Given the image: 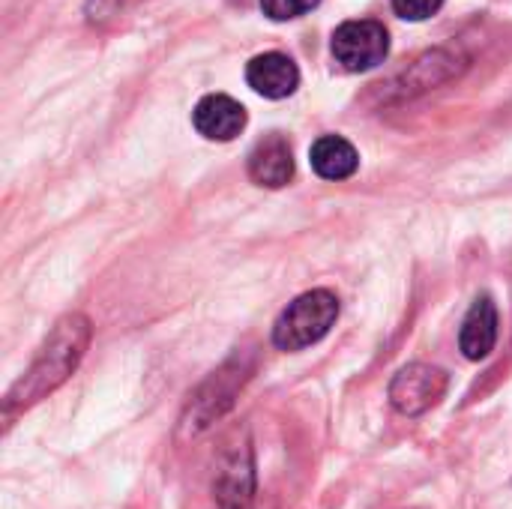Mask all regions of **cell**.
I'll list each match as a JSON object with an SVG mask.
<instances>
[{
    "label": "cell",
    "instance_id": "obj_8",
    "mask_svg": "<svg viewBox=\"0 0 512 509\" xmlns=\"http://www.w3.org/2000/svg\"><path fill=\"white\" fill-rule=\"evenodd\" d=\"M249 177L258 186H267V189H279V186L291 183V177H294V153H291V144L279 132L261 138L252 147V153H249Z\"/></svg>",
    "mask_w": 512,
    "mask_h": 509
},
{
    "label": "cell",
    "instance_id": "obj_7",
    "mask_svg": "<svg viewBox=\"0 0 512 509\" xmlns=\"http://www.w3.org/2000/svg\"><path fill=\"white\" fill-rule=\"evenodd\" d=\"M246 81L255 93L267 96V99H285L297 90L300 84V69L288 54L279 51H267L258 54L249 66H246Z\"/></svg>",
    "mask_w": 512,
    "mask_h": 509
},
{
    "label": "cell",
    "instance_id": "obj_6",
    "mask_svg": "<svg viewBox=\"0 0 512 509\" xmlns=\"http://www.w3.org/2000/svg\"><path fill=\"white\" fill-rule=\"evenodd\" d=\"M192 123L207 141H234L246 126V108L225 93H210L195 105Z\"/></svg>",
    "mask_w": 512,
    "mask_h": 509
},
{
    "label": "cell",
    "instance_id": "obj_9",
    "mask_svg": "<svg viewBox=\"0 0 512 509\" xmlns=\"http://www.w3.org/2000/svg\"><path fill=\"white\" fill-rule=\"evenodd\" d=\"M495 342H498V309L489 297H480L462 324L459 345L468 360H483L492 354Z\"/></svg>",
    "mask_w": 512,
    "mask_h": 509
},
{
    "label": "cell",
    "instance_id": "obj_4",
    "mask_svg": "<svg viewBox=\"0 0 512 509\" xmlns=\"http://www.w3.org/2000/svg\"><path fill=\"white\" fill-rule=\"evenodd\" d=\"M447 372L429 363H411L399 369V375L390 381V402L405 417H420L429 408H435L447 393Z\"/></svg>",
    "mask_w": 512,
    "mask_h": 509
},
{
    "label": "cell",
    "instance_id": "obj_12",
    "mask_svg": "<svg viewBox=\"0 0 512 509\" xmlns=\"http://www.w3.org/2000/svg\"><path fill=\"white\" fill-rule=\"evenodd\" d=\"M441 6H444V0H393L396 15H402V18H408V21H426V18H432Z\"/></svg>",
    "mask_w": 512,
    "mask_h": 509
},
{
    "label": "cell",
    "instance_id": "obj_2",
    "mask_svg": "<svg viewBox=\"0 0 512 509\" xmlns=\"http://www.w3.org/2000/svg\"><path fill=\"white\" fill-rule=\"evenodd\" d=\"M339 318V300L330 291H309L300 294L288 309L279 315L273 327V345L282 351H303L324 339Z\"/></svg>",
    "mask_w": 512,
    "mask_h": 509
},
{
    "label": "cell",
    "instance_id": "obj_11",
    "mask_svg": "<svg viewBox=\"0 0 512 509\" xmlns=\"http://www.w3.org/2000/svg\"><path fill=\"white\" fill-rule=\"evenodd\" d=\"M321 0H261V9L273 21H291L306 12H312Z\"/></svg>",
    "mask_w": 512,
    "mask_h": 509
},
{
    "label": "cell",
    "instance_id": "obj_5",
    "mask_svg": "<svg viewBox=\"0 0 512 509\" xmlns=\"http://www.w3.org/2000/svg\"><path fill=\"white\" fill-rule=\"evenodd\" d=\"M255 495V462L249 444H231L219 459L216 501L219 509H249Z\"/></svg>",
    "mask_w": 512,
    "mask_h": 509
},
{
    "label": "cell",
    "instance_id": "obj_10",
    "mask_svg": "<svg viewBox=\"0 0 512 509\" xmlns=\"http://www.w3.org/2000/svg\"><path fill=\"white\" fill-rule=\"evenodd\" d=\"M360 165V156L351 141L342 135H324L312 144V168L324 180H348Z\"/></svg>",
    "mask_w": 512,
    "mask_h": 509
},
{
    "label": "cell",
    "instance_id": "obj_1",
    "mask_svg": "<svg viewBox=\"0 0 512 509\" xmlns=\"http://www.w3.org/2000/svg\"><path fill=\"white\" fill-rule=\"evenodd\" d=\"M90 345V321L78 312L57 321V327L48 333L45 345L39 348L30 369L15 381V387L3 399V417L12 420V414L36 405L48 393H54L66 378L78 369L84 351Z\"/></svg>",
    "mask_w": 512,
    "mask_h": 509
},
{
    "label": "cell",
    "instance_id": "obj_3",
    "mask_svg": "<svg viewBox=\"0 0 512 509\" xmlns=\"http://www.w3.org/2000/svg\"><path fill=\"white\" fill-rule=\"evenodd\" d=\"M390 51V36L381 21L360 18V21H345L333 33V57L342 69L348 72H366L384 63Z\"/></svg>",
    "mask_w": 512,
    "mask_h": 509
}]
</instances>
